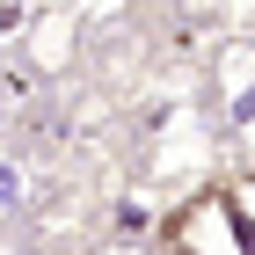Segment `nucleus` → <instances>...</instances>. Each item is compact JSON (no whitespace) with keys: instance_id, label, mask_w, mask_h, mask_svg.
<instances>
[{"instance_id":"obj_1","label":"nucleus","mask_w":255,"mask_h":255,"mask_svg":"<svg viewBox=\"0 0 255 255\" xmlns=\"http://www.w3.org/2000/svg\"><path fill=\"white\" fill-rule=\"evenodd\" d=\"M168 255H255L234 226L226 190H197L175 219H168Z\"/></svg>"},{"instance_id":"obj_2","label":"nucleus","mask_w":255,"mask_h":255,"mask_svg":"<svg viewBox=\"0 0 255 255\" xmlns=\"http://www.w3.org/2000/svg\"><path fill=\"white\" fill-rule=\"evenodd\" d=\"M219 110H226L234 131L255 138V44H234L219 59Z\"/></svg>"},{"instance_id":"obj_3","label":"nucleus","mask_w":255,"mask_h":255,"mask_svg":"<svg viewBox=\"0 0 255 255\" xmlns=\"http://www.w3.org/2000/svg\"><path fill=\"white\" fill-rule=\"evenodd\" d=\"M226 204H234V226H241V241L255 248V175H234V182H226Z\"/></svg>"},{"instance_id":"obj_4","label":"nucleus","mask_w":255,"mask_h":255,"mask_svg":"<svg viewBox=\"0 0 255 255\" xmlns=\"http://www.w3.org/2000/svg\"><path fill=\"white\" fill-rule=\"evenodd\" d=\"M22 197H29V175H22L15 160H0V219H7V212H22Z\"/></svg>"},{"instance_id":"obj_5","label":"nucleus","mask_w":255,"mask_h":255,"mask_svg":"<svg viewBox=\"0 0 255 255\" xmlns=\"http://www.w3.org/2000/svg\"><path fill=\"white\" fill-rule=\"evenodd\" d=\"M102 255H146V248H131V241H117V248H102Z\"/></svg>"},{"instance_id":"obj_6","label":"nucleus","mask_w":255,"mask_h":255,"mask_svg":"<svg viewBox=\"0 0 255 255\" xmlns=\"http://www.w3.org/2000/svg\"><path fill=\"white\" fill-rule=\"evenodd\" d=\"M0 131H7V102H0Z\"/></svg>"}]
</instances>
